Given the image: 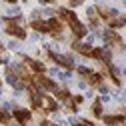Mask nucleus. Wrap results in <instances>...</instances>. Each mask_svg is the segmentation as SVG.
<instances>
[{"label":"nucleus","mask_w":126,"mask_h":126,"mask_svg":"<svg viewBox=\"0 0 126 126\" xmlns=\"http://www.w3.org/2000/svg\"><path fill=\"white\" fill-rule=\"evenodd\" d=\"M40 126H52V124H50L48 120H42V122H40Z\"/></svg>","instance_id":"nucleus-20"},{"label":"nucleus","mask_w":126,"mask_h":126,"mask_svg":"<svg viewBox=\"0 0 126 126\" xmlns=\"http://www.w3.org/2000/svg\"><path fill=\"white\" fill-rule=\"evenodd\" d=\"M48 56H50V60H52V62H56L58 66L66 68V70H72V68H74V60H72L70 56H64V54H56V52H48Z\"/></svg>","instance_id":"nucleus-7"},{"label":"nucleus","mask_w":126,"mask_h":126,"mask_svg":"<svg viewBox=\"0 0 126 126\" xmlns=\"http://www.w3.org/2000/svg\"><path fill=\"white\" fill-rule=\"evenodd\" d=\"M6 34L14 36V38H18V40H24L26 38V30L20 26L22 24V18L16 16V18H6Z\"/></svg>","instance_id":"nucleus-2"},{"label":"nucleus","mask_w":126,"mask_h":126,"mask_svg":"<svg viewBox=\"0 0 126 126\" xmlns=\"http://www.w3.org/2000/svg\"><path fill=\"white\" fill-rule=\"evenodd\" d=\"M94 10H96V14H98V16L108 24L110 20H112L114 16H116V12L114 10H110V8H104V6H96V8H94Z\"/></svg>","instance_id":"nucleus-10"},{"label":"nucleus","mask_w":126,"mask_h":126,"mask_svg":"<svg viewBox=\"0 0 126 126\" xmlns=\"http://www.w3.org/2000/svg\"><path fill=\"white\" fill-rule=\"evenodd\" d=\"M104 40L108 42V46H110V48H114V50H126V44H124L122 36H120L118 32H114L112 28L104 32Z\"/></svg>","instance_id":"nucleus-5"},{"label":"nucleus","mask_w":126,"mask_h":126,"mask_svg":"<svg viewBox=\"0 0 126 126\" xmlns=\"http://www.w3.org/2000/svg\"><path fill=\"white\" fill-rule=\"evenodd\" d=\"M0 64H2V58H0Z\"/></svg>","instance_id":"nucleus-22"},{"label":"nucleus","mask_w":126,"mask_h":126,"mask_svg":"<svg viewBox=\"0 0 126 126\" xmlns=\"http://www.w3.org/2000/svg\"><path fill=\"white\" fill-rule=\"evenodd\" d=\"M30 28L36 30V32H46L48 34V24H46V20H32L30 22Z\"/></svg>","instance_id":"nucleus-14"},{"label":"nucleus","mask_w":126,"mask_h":126,"mask_svg":"<svg viewBox=\"0 0 126 126\" xmlns=\"http://www.w3.org/2000/svg\"><path fill=\"white\" fill-rule=\"evenodd\" d=\"M22 62H24V66H28V70L32 72V74H44L46 72V68H44L42 62L30 58V56H22Z\"/></svg>","instance_id":"nucleus-8"},{"label":"nucleus","mask_w":126,"mask_h":126,"mask_svg":"<svg viewBox=\"0 0 126 126\" xmlns=\"http://www.w3.org/2000/svg\"><path fill=\"white\" fill-rule=\"evenodd\" d=\"M6 2H10V4H16V2H18V0H6Z\"/></svg>","instance_id":"nucleus-21"},{"label":"nucleus","mask_w":126,"mask_h":126,"mask_svg":"<svg viewBox=\"0 0 126 126\" xmlns=\"http://www.w3.org/2000/svg\"><path fill=\"white\" fill-rule=\"evenodd\" d=\"M10 114L6 112V110H2V108H0V124H10Z\"/></svg>","instance_id":"nucleus-17"},{"label":"nucleus","mask_w":126,"mask_h":126,"mask_svg":"<svg viewBox=\"0 0 126 126\" xmlns=\"http://www.w3.org/2000/svg\"><path fill=\"white\" fill-rule=\"evenodd\" d=\"M102 120H104V124H108V126H116V124L126 122V116H122V114H108V116H102Z\"/></svg>","instance_id":"nucleus-12"},{"label":"nucleus","mask_w":126,"mask_h":126,"mask_svg":"<svg viewBox=\"0 0 126 126\" xmlns=\"http://www.w3.org/2000/svg\"><path fill=\"white\" fill-rule=\"evenodd\" d=\"M78 74H80L90 86H100V84L104 82V74H102V72H94V70H90V68H86V66H80V68H78Z\"/></svg>","instance_id":"nucleus-3"},{"label":"nucleus","mask_w":126,"mask_h":126,"mask_svg":"<svg viewBox=\"0 0 126 126\" xmlns=\"http://www.w3.org/2000/svg\"><path fill=\"white\" fill-rule=\"evenodd\" d=\"M84 0H70V6H78V4H82Z\"/></svg>","instance_id":"nucleus-19"},{"label":"nucleus","mask_w":126,"mask_h":126,"mask_svg":"<svg viewBox=\"0 0 126 126\" xmlns=\"http://www.w3.org/2000/svg\"><path fill=\"white\" fill-rule=\"evenodd\" d=\"M42 110H44V112H54V110H58V102H56L54 98H50V96H44V100H42Z\"/></svg>","instance_id":"nucleus-13"},{"label":"nucleus","mask_w":126,"mask_h":126,"mask_svg":"<svg viewBox=\"0 0 126 126\" xmlns=\"http://www.w3.org/2000/svg\"><path fill=\"white\" fill-rule=\"evenodd\" d=\"M124 24H126V16H118V14H116V16H114L112 20L108 22V26L112 28V30H116V28H122Z\"/></svg>","instance_id":"nucleus-15"},{"label":"nucleus","mask_w":126,"mask_h":126,"mask_svg":"<svg viewBox=\"0 0 126 126\" xmlns=\"http://www.w3.org/2000/svg\"><path fill=\"white\" fill-rule=\"evenodd\" d=\"M58 18L64 22V24H68V28L72 30V34H74L76 38H84V36H86V26L78 20V16H76L72 10H68V8H58Z\"/></svg>","instance_id":"nucleus-1"},{"label":"nucleus","mask_w":126,"mask_h":126,"mask_svg":"<svg viewBox=\"0 0 126 126\" xmlns=\"http://www.w3.org/2000/svg\"><path fill=\"white\" fill-rule=\"evenodd\" d=\"M72 50L78 52V54H82V56H86V58H90L92 46L90 44H82V42H72Z\"/></svg>","instance_id":"nucleus-11"},{"label":"nucleus","mask_w":126,"mask_h":126,"mask_svg":"<svg viewBox=\"0 0 126 126\" xmlns=\"http://www.w3.org/2000/svg\"><path fill=\"white\" fill-rule=\"evenodd\" d=\"M92 112H94V116H96V118H102V102H100V100H94Z\"/></svg>","instance_id":"nucleus-16"},{"label":"nucleus","mask_w":126,"mask_h":126,"mask_svg":"<svg viewBox=\"0 0 126 126\" xmlns=\"http://www.w3.org/2000/svg\"><path fill=\"white\" fill-rule=\"evenodd\" d=\"M12 118L16 120L20 126H28L30 120H32V112H30V110H26V108H14Z\"/></svg>","instance_id":"nucleus-6"},{"label":"nucleus","mask_w":126,"mask_h":126,"mask_svg":"<svg viewBox=\"0 0 126 126\" xmlns=\"http://www.w3.org/2000/svg\"><path fill=\"white\" fill-rule=\"evenodd\" d=\"M46 24H48V34H52V36H56V38L62 34V30H64V22H62L58 16L46 20Z\"/></svg>","instance_id":"nucleus-9"},{"label":"nucleus","mask_w":126,"mask_h":126,"mask_svg":"<svg viewBox=\"0 0 126 126\" xmlns=\"http://www.w3.org/2000/svg\"><path fill=\"white\" fill-rule=\"evenodd\" d=\"M74 126H94L92 122H88V120H80V122H76Z\"/></svg>","instance_id":"nucleus-18"},{"label":"nucleus","mask_w":126,"mask_h":126,"mask_svg":"<svg viewBox=\"0 0 126 126\" xmlns=\"http://www.w3.org/2000/svg\"><path fill=\"white\" fill-rule=\"evenodd\" d=\"M32 84L38 86L40 90H46V92H56L58 90V84L54 80H50L48 76H44V74H32Z\"/></svg>","instance_id":"nucleus-4"}]
</instances>
